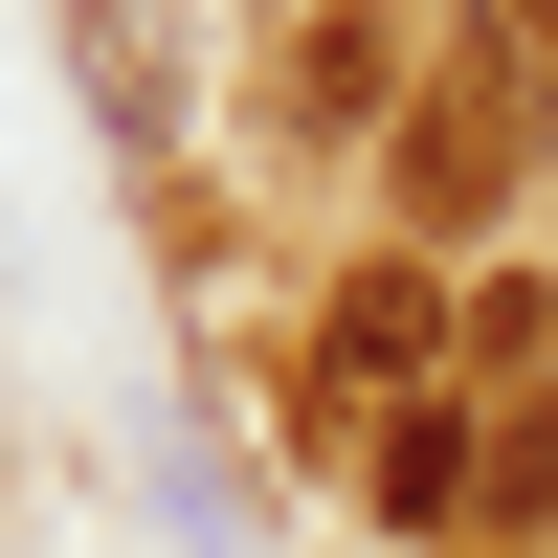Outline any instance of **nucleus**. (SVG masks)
<instances>
[{
    "mask_svg": "<svg viewBox=\"0 0 558 558\" xmlns=\"http://www.w3.org/2000/svg\"><path fill=\"white\" fill-rule=\"evenodd\" d=\"M536 112H558V89L514 68V45H492V68H425V89H402V202H425V223H492L514 157H536Z\"/></svg>",
    "mask_w": 558,
    "mask_h": 558,
    "instance_id": "nucleus-1",
    "label": "nucleus"
},
{
    "mask_svg": "<svg viewBox=\"0 0 558 558\" xmlns=\"http://www.w3.org/2000/svg\"><path fill=\"white\" fill-rule=\"evenodd\" d=\"M68 89L112 157H179V89H202V45H179V0H68Z\"/></svg>",
    "mask_w": 558,
    "mask_h": 558,
    "instance_id": "nucleus-2",
    "label": "nucleus"
},
{
    "mask_svg": "<svg viewBox=\"0 0 558 558\" xmlns=\"http://www.w3.org/2000/svg\"><path fill=\"white\" fill-rule=\"evenodd\" d=\"M357 112L402 134V23H380V0H313V23H291V134H357Z\"/></svg>",
    "mask_w": 558,
    "mask_h": 558,
    "instance_id": "nucleus-3",
    "label": "nucleus"
},
{
    "mask_svg": "<svg viewBox=\"0 0 558 558\" xmlns=\"http://www.w3.org/2000/svg\"><path fill=\"white\" fill-rule=\"evenodd\" d=\"M425 336H447V291H425V268H357V291H336V336H313V380H425Z\"/></svg>",
    "mask_w": 558,
    "mask_h": 558,
    "instance_id": "nucleus-4",
    "label": "nucleus"
},
{
    "mask_svg": "<svg viewBox=\"0 0 558 558\" xmlns=\"http://www.w3.org/2000/svg\"><path fill=\"white\" fill-rule=\"evenodd\" d=\"M380 514H402V536L492 514V492H470V425H447V402H402V425H380Z\"/></svg>",
    "mask_w": 558,
    "mask_h": 558,
    "instance_id": "nucleus-5",
    "label": "nucleus"
},
{
    "mask_svg": "<svg viewBox=\"0 0 558 558\" xmlns=\"http://www.w3.org/2000/svg\"><path fill=\"white\" fill-rule=\"evenodd\" d=\"M492 23H514V68H536V89H558V0H492Z\"/></svg>",
    "mask_w": 558,
    "mask_h": 558,
    "instance_id": "nucleus-6",
    "label": "nucleus"
}]
</instances>
